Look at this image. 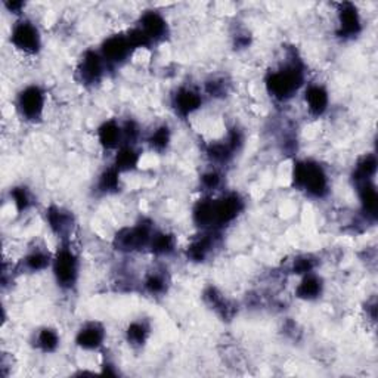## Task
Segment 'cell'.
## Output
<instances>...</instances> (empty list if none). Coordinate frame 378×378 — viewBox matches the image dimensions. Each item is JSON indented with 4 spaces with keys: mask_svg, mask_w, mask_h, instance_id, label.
Returning <instances> with one entry per match:
<instances>
[{
    "mask_svg": "<svg viewBox=\"0 0 378 378\" xmlns=\"http://www.w3.org/2000/svg\"><path fill=\"white\" fill-rule=\"evenodd\" d=\"M306 80L305 64L295 53L290 55L285 63L268 73L265 86L268 93L278 103H287L300 90Z\"/></svg>",
    "mask_w": 378,
    "mask_h": 378,
    "instance_id": "obj_1",
    "label": "cell"
},
{
    "mask_svg": "<svg viewBox=\"0 0 378 378\" xmlns=\"http://www.w3.org/2000/svg\"><path fill=\"white\" fill-rule=\"evenodd\" d=\"M293 185L313 198H324L330 191V179L321 164L310 160L297 162L293 167Z\"/></svg>",
    "mask_w": 378,
    "mask_h": 378,
    "instance_id": "obj_2",
    "label": "cell"
},
{
    "mask_svg": "<svg viewBox=\"0 0 378 378\" xmlns=\"http://www.w3.org/2000/svg\"><path fill=\"white\" fill-rule=\"evenodd\" d=\"M51 269L56 284L63 290H71L77 284L78 273H80V261H78V256L73 250L70 241H63L61 247H58Z\"/></svg>",
    "mask_w": 378,
    "mask_h": 378,
    "instance_id": "obj_3",
    "label": "cell"
},
{
    "mask_svg": "<svg viewBox=\"0 0 378 378\" xmlns=\"http://www.w3.org/2000/svg\"><path fill=\"white\" fill-rule=\"evenodd\" d=\"M154 226L149 222H141L135 226L123 228L114 236V247L123 253H136L148 250Z\"/></svg>",
    "mask_w": 378,
    "mask_h": 378,
    "instance_id": "obj_4",
    "label": "cell"
},
{
    "mask_svg": "<svg viewBox=\"0 0 378 378\" xmlns=\"http://www.w3.org/2000/svg\"><path fill=\"white\" fill-rule=\"evenodd\" d=\"M12 46L24 55H37L42 49V34L27 18H19L11 30Z\"/></svg>",
    "mask_w": 378,
    "mask_h": 378,
    "instance_id": "obj_5",
    "label": "cell"
},
{
    "mask_svg": "<svg viewBox=\"0 0 378 378\" xmlns=\"http://www.w3.org/2000/svg\"><path fill=\"white\" fill-rule=\"evenodd\" d=\"M16 111L27 122H38L46 107V92L38 85L24 88L16 96Z\"/></svg>",
    "mask_w": 378,
    "mask_h": 378,
    "instance_id": "obj_6",
    "label": "cell"
},
{
    "mask_svg": "<svg viewBox=\"0 0 378 378\" xmlns=\"http://www.w3.org/2000/svg\"><path fill=\"white\" fill-rule=\"evenodd\" d=\"M107 63L99 51H86L77 65V78L85 86H95L103 82L107 74Z\"/></svg>",
    "mask_w": 378,
    "mask_h": 378,
    "instance_id": "obj_7",
    "label": "cell"
},
{
    "mask_svg": "<svg viewBox=\"0 0 378 378\" xmlns=\"http://www.w3.org/2000/svg\"><path fill=\"white\" fill-rule=\"evenodd\" d=\"M99 52H101L108 67H112V65L117 67V65L125 64L132 56L135 49L129 42L127 34L125 33V34H114V36L107 37L101 49H99Z\"/></svg>",
    "mask_w": 378,
    "mask_h": 378,
    "instance_id": "obj_8",
    "label": "cell"
},
{
    "mask_svg": "<svg viewBox=\"0 0 378 378\" xmlns=\"http://www.w3.org/2000/svg\"><path fill=\"white\" fill-rule=\"evenodd\" d=\"M337 36L345 38H355L362 31V18L357 8L350 2L337 5Z\"/></svg>",
    "mask_w": 378,
    "mask_h": 378,
    "instance_id": "obj_9",
    "label": "cell"
},
{
    "mask_svg": "<svg viewBox=\"0 0 378 378\" xmlns=\"http://www.w3.org/2000/svg\"><path fill=\"white\" fill-rule=\"evenodd\" d=\"M136 27L145 34L151 45L163 42L169 34L167 19L158 11H145Z\"/></svg>",
    "mask_w": 378,
    "mask_h": 378,
    "instance_id": "obj_10",
    "label": "cell"
},
{
    "mask_svg": "<svg viewBox=\"0 0 378 378\" xmlns=\"http://www.w3.org/2000/svg\"><path fill=\"white\" fill-rule=\"evenodd\" d=\"M46 224L52 233H55L58 238H61L63 241H68L67 238L71 236L75 222L71 211L58 206H51L46 210Z\"/></svg>",
    "mask_w": 378,
    "mask_h": 378,
    "instance_id": "obj_11",
    "label": "cell"
},
{
    "mask_svg": "<svg viewBox=\"0 0 378 378\" xmlns=\"http://www.w3.org/2000/svg\"><path fill=\"white\" fill-rule=\"evenodd\" d=\"M172 105L176 115L188 118L201 108L203 95L192 88H181L173 95Z\"/></svg>",
    "mask_w": 378,
    "mask_h": 378,
    "instance_id": "obj_12",
    "label": "cell"
},
{
    "mask_svg": "<svg viewBox=\"0 0 378 378\" xmlns=\"http://www.w3.org/2000/svg\"><path fill=\"white\" fill-rule=\"evenodd\" d=\"M105 328L98 322H88L75 334V345L83 350H98L105 342Z\"/></svg>",
    "mask_w": 378,
    "mask_h": 378,
    "instance_id": "obj_13",
    "label": "cell"
},
{
    "mask_svg": "<svg viewBox=\"0 0 378 378\" xmlns=\"http://www.w3.org/2000/svg\"><path fill=\"white\" fill-rule=\"evenodd\" d=\"M305 103L310 115L321 117L327 112L330 105L328 90L320 83L308 85L305 89Z\"/></svg>",
    "mask_w": 378,
    "mask_h": 378,
    "instance_id": "obj_14",
    "label": "cell"
},
{
    "mask_svg": "<svg viewBox=\"0 0 378 378\" xmlns=\"http://www.w3.org/2000/svg\"><path fill=\"white\" fill-rule=\"evenodd\" d=\"M216 240H217V231H204L201 236H198L196 240H194L188 246L187 256L189 261L196 263L206 262L207 257L213 253L216 247Z\"/></svg>",
    "mask_w": 378,
    "mask_h": 378,
    "instance_id": "obj_15",
    "label": "cell"
},
{
    "mask_svg": "<svg viewBox=\"0 0 378 378\" xmlns=\"http://www.w3.org/2000/svg\"><path fill=\"white\" fill-rule=\"evenodd\" d=\"M98 141L104 149H118L125 144L123 126L115 120H107L98 129Z\"/></svg>",
    "mask_w": 378,
    "mask_h": 378,
    "instance_id": "obj_16",
    "label": "cell"
},
{
    "mask_svg": "<svg viewBox=\"0 0 378 378\" xmlns=\"http://www.w3.org/2000/svg\"><path fill=\"white\" fill-rule=\"evenodd\" d=\"M324 291V283L321 276H317L315 272L306 273L302 276L300 283L295 287V297L302 298V300L312 302L316 300L317 297H321Z\"/></svg>",
    "mask_w": 378,
    "mask_h": 378,
    "instance_id": "obj_17",
    "label": "cell"
},
{
    "mask_svg": "<svg viewBox=\"0 0 378 378\" xmlns=\"http://www.w3.org/2000/svg\"><path fill=\"white\" fill-rule=\"evenodd\" d=\"M53 256L42 248H33L23 258V268L28 272H42L52 266Z\"/></svg>",
    "mask_w": 378,
    "mask_h": 378,
    "instance_id": "obj_18",
    "label": "cell"
},
{
    "mask_svg": "<svg viewBox=\"0 0 378 378\" xmlns=\"http://www.w3.org/2000/svg\"><path fill=\"white\" fill-rule=\"evenodd\" d=\"M137 164H139V154L133 145L123 144L120 148L117 149L114 164H112L115 169L125 173V172H130L136 169Z\"/></svg>",
    "mask_w": 378,
    "mask_h": 378,
    "instance_id": "obj_19",
    "label": "cell"
},
{
    "mask_svg": "<svg viewBox=\"0 0 378 378\" xmlns=\"http://www.w3.org/2000/svg\"><path fill=\"white\" fill-rule=\"evenodd\" d=\"M357 192H359V200L364 213H367L368 217L375 219L377 209H378V196L375 191V185L372 181L357 184Z\"/></svg>",
    "mask_w": 378,
    "mask_h": 378,
    "instance_id": "obj_20",
    "label": "cell"
},
{
    "mask_svg": "<svg viewBox=\"0 0 378 378\" xmlns=\"http://www.w3.org/2000/svg\"><path fill=\"white\" fill-rule=\"evenodd\" d=\"M176 248V238L169 232L154 231L148 250L155 256H169Z\"/></svg>",
    "mask_w": 378,
    "mask_h": 378,
    "instance_id": "obj_21",
    "label": "cell"
},
{
    "mask_svg": "<svg viewBox=\"0 0 378 378\" xmlns=\"http://www.w3.org/2000/svg\"><path fill=\"white\" fill-rule=\"evenodd\" d=\"M204 298H206V302L209 303V306L217 315H221L222 317H231L233 315L235 309H233L232 303L228 300V298L222 293H219L214 287H210L204 293Z\"/></svg>",
    "mask_w": 378,
    "mask_h": 378,
    "instance_id": "obj_22",
    "label": "cell"
},
{
    "mask_svg": "<svg viewBox=\"0 0 378 378\" xmlns=\"http://www.w3.org/2000/svg\"><path fill=\"white\" fill-rule=\"evenodd\" d=\"M377 172V158L374 154H367L364 155L357 164L355 166L353 170V179L356 184H362L372 181V177L375 176Z\"/></svg>",
    "mask_w": 378,
    "mask_h": 378,
    "instance_id": "obj_23",
    "label": "cell"
},
{
    "mask_svg": "<svg viewBox=\"0 0 378 378\" xmlns=\"http://www.w3.org/2000/svg\"><path fill=\"white\" fill-rule=\"evenodd\" d=\"M59 342H61V337H59L56 330H53L51 327H45L42 330H38L37 334L34 335L36 347L38 350H42L43 353L55 352L59 346Z\"/></svg>",
    "mask_w": 378,
    "mask_h": 378,
    "instance_id": "obj_24",
    "label": "cell"
},
{
    "mask_svg": "<svg viewBox=\"0 0 378 378\" xmlns=\"http://www.w3.org/2000/svg\"><path fill=\"white\" fill-rule=\"evenodd\" d=\"M120 174L122 172L111 166L110 169L104 170L98 179V191L103 194H112L117 189H120Z\"/></svg>",
    "mask_w": 378,
    "mask_h": 378,
    "instance_id": "obj_25",
    "label": "cell"
},
{
    "mask_svg": "<svg viewBox=\"0 0 378 378\" xmlns=\"http://www.w3.org/2000/svg\"><path fill=\"white\" fill-rule=\"evenodd\" d=\"M149 332H151V328L147 322L135 321L126 330V340L129 345H132L135 347H141L147 343Z\"/></svg>",
    "mask_w": 378,
    "mask_h": 378,
    "instance_id": "obj_26",
    "label": "cell"
},
{
    "mask_svg": "<svg viewBox=\"0 0 378 378\" xmlns=\"http://www.w3.org/2000/svg\"><path fill=\"white\" fill-rule=\"evenodd\" d=\"M144 287L151 295H162L167 291L169 278L166 273H162V271H154L145 278Z\"/></svg>",
    "mask_w": 378,
    "mask_h": 378,
    "instance_id": "obj_27",
    "label": "cell"
},
{
    "mask_svg": "<svg viewBox=\"0 0 378 378\" xmlns=\"http://www.w3.org/2000/svg\"><path fill=\"white\" fill-rule=\"evenodd\" d=\"M170 141H172V133H170V129L166 125L157 127L148 137L149 147L154 151H157V152L166 151L169 144H170Z\"/></svg>",
    "mask_w": 378,
    "mask_h": 378,
    "instance_id": "obj_28",
    "label": "cell"
},
{
    "mask_svg": "<svg viewBox=\"0 0 378 378\" xmlns=\"http://www.w3.org/2000/svg\"><path fill=\"white\" fill-rule=\"evenodd\" d=\"M11 200L18 211H27L31 207V195L27 188L15 187L11 189Z\"/></svg>",
    "mask_w": 378,
    "mask_h": 378,
    "instance_id": "obj_29",
    "label": "cell"
},
{
    "mask_svg": "<svg viewBox=\"0 0 378 378\" xmlns=\"http://www.w3.org/2000/svg\"><path fill=\"white\" fill-rule=\"evenodd\" d=\"M293 272L300 276L315 272V261L310 256H298L293 262Z\"/></svg>",
    "mask_w": 378,
    "mask_h": 378,
    "instance_id": "obj_30",
    "label": "cell"
},
{
    "mask_svg": "<svg viewBox=\"0 0 378 378\" xmlns=\"http://www.w3.org/2000/svg\"><path fill=\"white\" fill-rule=\"evenodd\" d=\"M201 184L207 191H214L222 184V177L216 170H210L203 174L201 177Z\"/></svg>",
    "mask_w": 378,
    "mask_h": 378,
    "instance_id": "obj_31",
    "label": "cell"
},
{
    "mask_svg": "<svg viewBox=\"0 0 378 378\" xmlns=\"http://www.w3.org/2000/svg\"><path fill=\"white\" fill-rule=\"evenodd\" d=\"M5 6L12 14H21L23 8H26V4H23V2H6Z\"/></svg>",
    "mask_w": 378,
    "mask_h": 378,
    "instance_id": "obj_32",
    "label": "cell"
}]
</instances>
